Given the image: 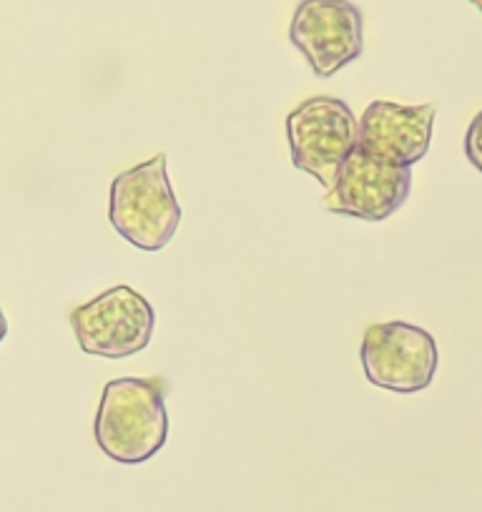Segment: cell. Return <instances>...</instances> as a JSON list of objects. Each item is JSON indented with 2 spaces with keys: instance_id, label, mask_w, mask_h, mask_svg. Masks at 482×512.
I'll return each mask as SVG.
<instances>
[{
  "instance_id": "8992f818",
  "label": "cell",
  "mask_w": 482,
  "mask_h": 512,
  "mask_svg": "<svg viewBox=\"0 0 482 512\" xmlns=\"http://www.w3.org/2000/svg\"><path fill=\"white\" fill-rule=\"evenodd\" d=\"M289 41L314 76L332 78L365 51V16L352 0H302L289 26Z\"/></svg>"
},
{
  "instance_id": "9c48e42d",
  "label": "cell",
  "mask_w": 482,
  "mask_h": 512,
  "mask_svg": "<svg viewBox=\"0 0 482 512\" xmlns=\"http://www.w3.org/2000/svg\"><path fill=\"white\" fill-rule=\"evenodd\" d=\"M465 156L472 166L482 174V111L472 118L465 134Z\"/></svg>"
},
{
  "instance_id": "277c9868",
  "label": "cell",
  "mask_w": 482,
  "mask_h": 512,
  "mask_svg": "<svg viewBox=\"0 0 482 512\" xmlns=\"http://www.w3.org/2000/svg\"><path fill=\"white\" fill-rule=\"evenodd\" d=\"M71 327L78 347L88 357L126 359L144 352L154 337L156 314L149 299L136 289L118 284L71 309Z\"/></svg>"
},
{
  "instance_id": "ba28073f",
  "label": "cell",
  "mask_w": 482,
  "mask_h": 512,
  "mask_svg": "<svg viewBox=\"0 0 482 512\" xmlns=\"http://www.w3.org/2000/svg\"><path fill=\"white\" fill-rule=\"evenodd\" d=\"M435 113V103L402 106L392 101H372L359 118L357 149L382 164L412 169L430 151Z\"/></svg>"
},
{
  "instance_id": "30bf717a",
  "label": "cell",
  "mask_w": 482,
  "mask_h": 512,
  "mask_svg": "<svg viewBox=\"0 0 482 512\" xmlns=\"http://www.w3.org/2000/svg\"><path fill=\"white\" fill-rule=\"evenodd\" d=\"M8 337V319L6 314H3V307H0V342Z\"/></svg>"
},
{
  "instance_id": "8fae6325",
  "label": "cell",
  "mask_w": 482,
  "mask_h": 512,
  "mask_svg": "<svg viewBox=\"0 0 482 512\" xmlns=\"http://www.w3.org/2000/svg\"><path fill=\"white\" fill-rule=\"evenodd\" d=\"M470 3H472V6H475V8H477V11H480V13H482V0H470Z\"/></svg>"
},
{
  "instance_id": "7a4b0ae2",
  "label": "cell",
  "mask_w": 482,
  "mask_h": 512,
  "mask_svg": "<svg viewBox=\"0 0 482 512\" xmlns=\"http://www.w3.org/2000/svg\"><path fill=\"white\" fill-rule=\"evenodd\" d=\"M108 219L116 234L141 251H161L174 239L181 224V204L166 174V154H156L113 179Z\"/></svg>"
},
{
  "instance_id": "3957f363",
  "label": "cell",
  "mask_w": 482,
  "mask_h": 512,
  "mask_svg": "<svg viewBox=\"0 0 482 512\" xmlns=\"http://www.w3.org/2000/svg\"><path fill=\"white\" fill-rule=\"evenodd\" d=\"M357 116L334 96H314L287 116L292 164L332 189L347 156L357 149Z\"/></svg>"
},
{
  "instance_id": "52a82bcc",
  "label": "cell",
  "mask_w": 482,
  "mask_h": 512,
  "mask_svg": "<svg viewBox=\"0 0 482 512\" xmlns=\"http://www.w3.org/2000/svg\"><path fill=\"white\" fill-rule=\"evenodd\" d=\"M412 169L382 164L354 149L339 169L337 181L324 196L329 214L362 221H385L410 199Z\"/></svg>"
},
{
  "instance_id": "5b68a950",
  "label": "cell",
  "mask_w": 482,
  "mask_h": 512,
  "mask_svg": "<svg viewBox=\"0 0 482 512\" xmlns=\"http://www.w3.org/2000/svg\"><path fill=\"white\" fill-rule=\"evenodd\" d=\"M367 382L397 395L427 390L435 379L437 342L427 329L407 322L370 324L359 347Z\"/></svg>"
},
{
  "instance_id": "6da1fadb",
  "label": "cell",
  "mask_w": 482,
  "mask_h": 512,
  "mask_svg": "<svg viewBox=\"0 0 482 512\" xmlns=\"http://www.w3.org/2000/svg\"><path fill=\"white\" fill-rule=\"evenodd\" d=\"M93 435L103 455L121 465H141L159 455L169 440L164 379H111L103 387Z\"/></svg>"
}]
</instances>
